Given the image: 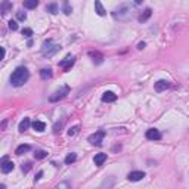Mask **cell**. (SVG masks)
Segmentation results:
<instances>
[{"label":"cell","mask_w":189,"mask_h":189,"mask_svg":"<svg viewBox=\"0 0 189 189\" xmlns=\"http://www.w3.org/2000/svg\"><path fill=\"white\" fill-rule=\"evenodd\" d=\"M30 78V73L25 67H18L11 76V84L15 87H21L24 86Z\"/></svg>","instance_id":"6da1fadb"},{"label":"cell","mask_w":189,"mask_h":189,"mask_svg":"<svg viewBox=\"0 0 189 189\" xmlns=\"http://www.w3.org/2000/svg\"><path fill=\"white\" fill-rule=\"evenodd\" d=\"M61 50V46L53 43L52 40H47L43 43V47H42V55L45 56V58H50V56H53L55 53H58Z\"/></svg>","instance_id":"7a4b0ae2"},{"label":"cell","mask_w":189,"mask_h":189,"mask_svg":"<svg viewBox=\"0 0 189 189\" xmlns=\"http://www.w3.org/2000/svg\"><path fill=\"white\" fill-rule=\"evenodd\" d=\"M130 15H132V6H129V5H121V6H118L115 11L112 12V16L115 19H118V21L127 19Z\"/></svg>","instance_id":"3957f363"},{"label":"cell","mask_w":189,"mask_h":189,"mask_svg":"<svg viewBox=\"0 0 189 189\" xmlns=\"http://www.w3.org/2000/svg\"><path fill=\"white\" fill-rule=\"evenodd\" d=\"M68 93H69V87H68V86H62L59 90L53 92V93L49 96V100H50V102H59L61 99H64Z\"/></svg>","instance_id":"277c9868"},{"label":"cell","mask_w":189,"mask_h":189,"mask_svg":"<svg viewBox=\"0 0 189 189\" xmlns=\"http://www.w3.org/2000/svg\"><path fill=\"white\" fill-rule=\"evenodd\" d=\"M103 137H105V132H103V130H99V132H96V133L90 134L89 142L92 145H95V146H100V145H102V140H103Z\"/></svg>","instance_id":"5b68a950"},{"label":"cell","mask_w":189,"mask_h":189,"mask_svg":"<svg viewBox=\"0 0 189 189\" xmlns=\"http://www.w3.org/2000/svg\"><path fill=\"white\" fill-rule=\"evenodd\" d=\"M74 62H76V58L71 55H68L65 59H62L61 62H59V67L62 68L64 71H69L71 69V67L74 65Z\"/></svg>","instance_id":"8992f818"},{"label":"cell","mask_w":189,"mask_h":189,"mask_svg":"<svg viewBox=\"0 0 189 189\" xmlns=\"http://www.w3.org/2000/svg\"><path fill=\"white\" fill-rule=\"evenodd\" d=\"M0 166H2V173H5V174H8V173H11L12 170H13V163L9 161V158L8 157H3L2 158V163H0Z\"/></svg>","instance_id":"52a82bcc"},{"label":"cell","mask_w":189,"mask_h":189,"mask_svg":"<svg viewBox=\"0 0 189 189\" xmlns=\"http://www.w3.org/2000/svg\"><path fill=\"white\" fill-rule=\"evenodd\" d=\"M146 174H145V171H130L129 174H127V179L130 180V182H139V180H142Z\"/></svg>","instance_id":"ba28073f"},{"label":"cell","mask_w":189,"mask_h":189,"mask_svg":"<svg viewBox=\"0 0 189 189\" xmlns=\"http://www.w3.org/2000/svg\"><path fill=\"white\" fill-rule=\"evenodd\" d=\"M146 139H149V140H160V139H161L160 130H157V129H149V130L146 132Z\"/></svg>","instance_id":"9c48e42d"},{"label":"cell","mask_w":189,"mask_h":189,"mask_svg":"<svg viewBox=\"0 0 189 189\" xmlns=\"http://www.w3.org/2000/svg\"><path fill=\"white\" fill-rule=\"evenodd\" d=\"M170 87V83L167 81V80H158L155 83V90L157 92H164L166 89Z\"/></svg>","instance_id":"30bf717a"},{"label":"cell","mask_w":189,"mask_h":189,"mask_svg":"<svg viewBox=\"0 0 189 189\" xmlns=\"http://www.w3.org/2000/svg\"><path fill=\"white\" fill-rule=\"evenodd\" d=\"M95 12H96L99 16H105V15H106V11H105V8L102 6L100 0H95Z\"/></svg>","instance_id":"8fae6325"},{"label":"cell","mask_w":189,"mask_h":189,"mask_svg":"<svg viewBox=\"0 0 189 189\" xmlns=\"http://www.w3.org/2000/svg\"><path fill=\"white\" fill-rule=\"evenodd\" d=\"M114 100H117V95L115 93H112V92H105L103 95H102V102H114Z\"/></svg>","instance_id":"7c38bea8"},{"label":"cell","mask_w":189,"mask_h":189,"mask_svg":"<svg viewBox=\"0 0 189 189\" xmlns=\"http://www.w3.org/2000/svg\"><path fill=\"white\" fill-rule=\"evenodd\" d=\"M30 126H31L30 118H24L22 121L19 123V126H18V130L22 133V132H25V130H28V129H30Z\"/></svg>","instance_id":"4fadbf2b"},{"label":"cell","mask_w":189,"mask_h":189,"mask_svg":"<svg viewBox=\"0 0 189 189\" xmlns=\"http://www.w3.org/2000/svg\"><path fill=\"white\" fill-rule=\"evenodd\" d=\"M89 56L90 58H93V62H96V64H102V61H103V56H102V53H99V52H93V50H90Z\"/></svg>","instance_id":"5bb4252c"},{"label":"cell","mask_w":189,"mask_h":189,"mask_svg":"<svg viewBox=\"0 0 189 189\" xmlns=\"http://www.w3.org/2000/svg\"><path fill=\"white\" fill-rule=\"evenodd\" d=\"M93 161H95V164H96V166H102V164H103V163L106 161V154H103V152H100V154H96Z\"/></svg>","instance_id":"9a60e30c"},{"label":"cell","mask_w":189,"mask_h":189,"mask_svg":"<svg viewBox=\"0 0 189 189\" xmlns=\"http://www.w3.org/2000/svg\"><path fill=\"white\" fill-rule=\"evenodd\" d=\"M151 15H152V9H149V8H148V9H145L143 13L139 16V21H140V22H146V21L151 18Z\"/></svg>","instance_id":"2e32d148"},{"label":"cell","mask_w":189,"mask_h":189,"mask_svg":"<svg viewBox=\"0 0 189 189\" xmlns=\"http://www.w3.org/2000/svg\"><path fill=\"white\" fill-rule=\"evenodd\" d=\"M12 9V3L9 0H3L2 2V15H6Z\"/></svg>","instance_id":"e0dca14e"},{"label":"cell","mask_w":189,"mask_h":189,"mask_svg":"<svg viewBox=\"0 0 189 189\" xmlns=\"http://www.w3.org/2000/svg\"><path fill=\"white\" fill-rule=\"evenodd\" d=\"M30 149H31V146H30V145H19V146L16 148L15 154H16V155H22V154H25V152H28Z\"/></svg>","instance_id":"ac0fdd59"},{"label":"cell","mask_w":189,"mask_h":189,"mask_svg":"<svg viewBox=\"0 0 189 189\" xmlns=\"http://www.w3.org/2000/svg\"><path fill=\"white\" fill-rule=\"evenodd\" d=\"M39 6V0H24V8L27 9H35Z\"/></svg>","instance_id":"d6986e66"},{"label":"cell","mask_w":189,"mask_h":189,"mask_svg":"<svg viewBox=\"0 0 189 189\" xmlns=\"http://www.w3.org/2000/svg\"><path fill=\"white\" fill-rule=\"evenodd\" d=\"M31 126H33V129L35 132H45V129H46V124L43 121H34Z\"/></svg>","instance_id":"ffe728a7"},{"label":"cell","mask_w":189,"mask_h":189,"mask_svg":"<svg viewBox=\"0 0 189 189\" xmlns=\"http://www.w3.org/2000/svg\"><path fill=\"white\" fill-rule=\"evenodd\" d=\"M46 11L49 12V13H52V15H55V13L59 12V9H58V5H56V3H49V5L46 6Z\"/></svg>","instance_id":"44dd1931"},{"label":"cell","mask_w":189,"mask_h":189,"mask_svg":"<svg viewBox=\"0 0 189 189\" xmlns=\"http://www.w3.org/2000/svg\"><path fill=\"white\" fill-rule=\"evenodd\" d=\"M62 11L65 15H71V12H73V8L69 6V3H68V0H62Z\"/></svg>","instance_id":"7402d4cb"},{"label":"cell","mask_w":189,"mask_h":189,"mask_svg":"<svg viewBox=\"0 0 189 189\" xmlns=\"http://www.w3.org/2000/svg\"><path fill=\"white\" fill-rule=\"evenodd\" d=\"M40 77H42V80H47V78L52 77V69L50 68H47V69H42L40 71Z\"/></svg>","instance_id":"603a6c76"},{"label":"cell","mask_w":189,"mask_h":189,"mask_svg":"<svg viewBox=\"0 0 189 189\" xmlns=\"http://www.w3.org/2000/svg\"><path fill=\"white\" fill-rule=\"evenodd\" d=\"M76 160H77V155H76L74 152H71V154H68L67 158H65V164H73Z\"/></svg>","instance_id":"cb8c5ba5"},{"label":"cell","mask_w":189,"mask_h":189,"mask_svg":"<svg viewBox=\"0 0 189 189\" xmlns=\"http://www.w3.org/2000/svg\"><path fill=\"white\" fill-rule=\"evenodd\" d=\"M34 157H35L37 160H43V158L47 157V152H46V151H35V152H34Z\"/></svg>","instance_id":"d4e9b609"},{"label":"cell","mask_w":189,"mask_h":189,"mask_svg":"<svg viewBox=\"0 0 189 189\" xmlns=\"http://www.w3.org/2000/svg\"><path fill=\"white\" fill-rule=\"evenodd\" d=\"M16 18L19 19V21H25L27 19V13L22 11H19V12H16Z\"/></svg>","instance_id":"484cf974"},{"label":"cell","mask_w":189,"mask_h":189,"mask_svg":"<svg viewBox=\"0 0 189 189\" xmlns=\"http://www.w3.org/2000/svg\"><path fill=\"white\" fill-rule=\"evenodd\" d=\"M22 35L24 37H31V35H33V30H31V28H24Z\"/></svg>","instance_id":"4316f807"},{"label":"cell","mask_w":189,"mask_h":189,"mask_svg":"<svg viewBox=\"0 0 189 189\" xmlns=\"http://www.w3.org/2000/svg\"><path fill=\"white\" fill-rule=\"evenodd\" d=\"M77 132H78V126H74V127H71L68 130V136H74V134H77Z\"/></svg>","instance_id":"83f0119b"},{"label":"cell","mask_w":189,"mask_h":189,"mask_svg":"<svg viewBox=\"0 0 189 189\" xmlns=\"http://www.w3.org/2000/svg\"><path fill=\"white\" fill-rule=\"evenodd\" d=\"M9 28H11L12 31H16L18 30V24L15 22V21H9Z\"/></svg>","instance_id":"f1b7e54d"},{"label":"cell","mask_w":189,"mask_h":189,"mask_svg":"<svg viewBox=\"0 0 189 189\" xmlns=\"http://www.w3.org/2000/svg\"><path fill=\"white\" fill-rule=\"evenodd\" d=\"M30 168H31V164H30V163H25V164H22V171H24V173L30 171Z\"/></svg>","instance_id":"f546056e"},{"label":"cell","mask_w":189,"mask_h":189,"mask_svg":"<svg viewBox=\"0 0 189 189\" xmlns=\"http://www.w3.org/2000/svg\"><path fill=\"white\" fill-rule=\"evenodd\" d=\"M42 176H43V171H39V173L35 174V177H34V182H39V180H40V177H42Z\"/></svg>","instance_id":"4dcf8cb0"},{"label":"cell","mask_w":189,"mask_h":189,"mask_svg":"<svg viewBox=\"0 0 189 189\" xmlns=\"http://www.w3.org/2000/svg\"><path fill=\"white\" fill-rule=\"evenodd\" d=\"M145 46H146V43H145V42H140V43L137 45V49H139V50H142V49H145Z\"/></svg>","instance_id":"1f68e13d"},{"label":"cell","mask_w":189,"mask_h":189,"mask_svg":"<svg viewBox=\"0 0 189 189\" xmlns=\"http://www.w3.org/2000/svg\"><path fill=\"white\" fill-rule=\"evenodd\" d=\"M142 2H143V0H134V3H136V5H140Z\"/></svg>","instance_id":"d6a6232c"}]
</instances>
